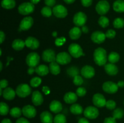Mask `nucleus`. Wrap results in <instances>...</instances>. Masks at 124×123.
I'll return each instance as SVG.
<instances>
[{
	"label": "nucleus",
	"instance_id": "obj_1",
	"mask_svg": "<svg viewBox=\"0 0 124 123\" xmlns=\"http://www.w3.org/2000/svg\"><path fill=\"white\" fill-rule=\"evenodd\" d=\"M93 59L96 65L99 66L105 65L108 60L106 50L101 47L96 48L93 53Z\"/></svg>",
	"mask_w": 124,
	"mask_h": 123
},
{
	"label": "nucleus",
	"instance_id": "obj_2",
	"mask_svg": "<svg viewBox=\"0 0 124 123\" xmlns=\"http://www.w3.org/2000/svg\"><path fill=\"white\" fill-rule=\"evenodd\" d=\"M18 12L22 15H29L35 10V5L30 2H25L21 4L18 8Z\"/></svg>",
	"mask_w": 124,
	"mask_h": 123
},
{
	"label": "nucleus",
	"instance_id": "obj_3",
	"mask_svg": "<svg viewBox=\"0 0 124 123\" xmlns=\"http://www.w3.org/2000/svg\"><path fill=\"white\" fill-rule=\"evenodd\" d=\"M16 94L19 97L25 98L31 92V89L27 84L22 83L19 84L16 89Z\"/></svg>",
	"mask_w": 124,
	"mask_h": 123
},
{
	"label": "nucleus",
	"instance_id": "obj_4",
	"mask_svg": "<svg viewBox=\"0 0 124 123\" xmlns=\"http://www.w3.org/2000/svg\"><path fill=\"white\" fill-rule=\"evenodd\" d=\"M26 63L29 67L36 68L38 66L40 62V57L38 53L32 52L27 55L25 59Z\"/></svg>",
	"mask_w": 124,
	"mask_h": 123
},
{
	"label": "nucleus",
	"instance_id": "obj_5",
	"mask_svg": "<svg viewBox=\"0 0 124 123\" xmlns=\"http://www.w3.org/2000/svg\"><path fill=\"white\" fill-rule=\"evenodd\" d=\"M95 8L98 14L104 16L108 12L110 8V4L107 0H101L97 3Z\"/></svg>",
	"mask_w": 124,
	"mask_h": 123
},
{
	"label": "nucleus",
	"instance_id": "obj_6",
	"mask_svg": "<svg viewBox=\"0 0 124 123\" xmlns=\"http://www.w3.org/2000/svg\"><path fill=\"white\" fill-rule=\"evenodd\" d=\"M69 52L71 57L74 58H79L82 55H84L83 49L78 43H71L69 47Z\"/></svg>",
	"mask_w": 124,
	"mask_h": 123
},
{
	"label": "nucleus",
	"instance_id": "obj_7",
	"mask_svg": "<svg viewBox=\"0 0 124 123\" xmlns=\"http://www.w3.org/2000/svg\"><path fill=\"white\" fill-rule=\"evenodd\" d=\"M99 115V110L94 106H88L84 110V115L87 119H94L98 118Z\"/></svg>",
	"mask_w": 124,
	"mask_h": 123
},
{
	"label": "nucleus",
	"instance_id": "obj_8",
	"mask_svg": "<svg viewBox=\"0 0 124 123\" xmlns=\"http://www.w3.org/2000/svg\"><path fill=\"white\" fill-rule=\"evenodd\" d=\"M87 16L84 12H77L74 15L73 23L76 27H83L87 22Z\"/></svg>",
	"mask_w": 124,
	"mask_h": 123
},
{
	"label": "nucleus",
	"instance_id": "obj_9",
	"mask_svg": "<svg viewBox=\"0 0 124 123\" xmlns=\"http://www.w3.org/2000/svg\"><path fill=\"white\" fill-rule=\"evenodd\" d=\"M71 55L67 52H61L56 55V62L59 65H67L71 62Z\"/></svg>",
	"mask_w": 124,
	"mask_h": 123
},
{
	"label": "nucleus",
	"instance_id": "obj_10",
	"mask_svg": "<svg viewBox=\"0 0 124 123\" xmlns=\"http://www.w3.org/2000/svg\"><path fill=\"white\" fill-rule=\"evenodd\" d=\"M53 13L56 18H64L67 16L68 10L62 5H56L53 8Z\"/></svg>",
	"mask_w": 124,
	"mask_h": 123
},
{
	"label": "nucleus",
	"instance_id": "obj_11",
	"mask_svg": "<svg viewBox=\"0 0 124 123\" xmlns=\"http://www.w3.org/2000/svg\"><path fill=\"white\" fill-rule=\"evenodd\" d=\"M118 86L116 83L111 81H108L105 82L102 85V89L104 92L108 94H115L118 90Z\"/></svg>",
	"mask_w": 124,
	"mask_h": 123
},
{
	"label": "nucleus",
	"instance_id": "obj_12",
	"mask_svg": "<svg viewBox=\"0 0 124 123\" xmlns=\"http://www.w3.org/2000/svg\"><path fill=\"white\" fill-rule=\"evenodd\" d=\"M92 101H93V104L97 107L101 108L106 105L107 100L105 96L102 94H99V93H97L93 95Z\"/></svg>",
	"mask_w": 124,
	"mask_h": 123
},
{
	"label": "nucleus",
	"instance_id": "obj_13",
	"mask_svg": "<svg viewBox=\"0 0 124 123\" xmlns=\"http://www.w3.org/2000/svg\"><path fill=\"white\" fill-rule=\"evenodd\" d=\"M56 55L55 52L52 49H47L43 51L42 54V59L44 62L47 63H51L56 61Z\"/></svg>",
	"mask_w": 124,
	"mask_h": 123
},
{
	"label": "nucleus",
	"instance_id": "obj_14",
	"mask_svg": "<svg viewBox=\"0 0 124 123\" xmlns=\"http://www.w3.org/2000/svg\"><path fill=\"white\" fill-rule=\"evenodd\" d=\"M23 115L27 118H35L36 115V110L34 106L31 105H26L22 109Z\"/></svg>",
	"mask_w": 124,
	"mask_h": 123
},
{
	"label": "nucleus",
	"instance_id": "obj_15",
	"mask_svg": "<svg viewBox=\"0 0 124 123\" xmlns=\"http://www.w3.org/2000/svg\"><path fill=\"white\" fill-rule=\"evenodd\" d=\"M106 39L105 33H104L102 31H95L91 35V39L94 43L97 44L102 43Z\"/></svg>",
	"mask_w": 124,
	"mask_h": 123
},
{
	"label": "nucleus",
	"instance_id": "obj_16",
	"mask_svg": "<svg viewBox=\"0 0 124 123\" xmlns=\"http://www.w3.org/2000/svg\"><path fill=\"white\" fill-rule=\"evenodd\" d=\"M34 23V20L31 16H27L23 18L19 24V28L21 30L27 31L29 30L33 26Z\"/></svg>",
	"mask_w": 124,
	"mask_h": 123
},
{
	"label": "nucleus",
	"instance_id": "obj_17",
	"mask_svg": "<svg viewBox=\"0 0 124 123\" xmlns=\"http://www.w3.org/2000/svg\"><path fill=\"white\" fill-rule=\"evenodd\" d=\"M81 74L82 77L85 78H93L95 75V70L94 68L90 65L83 66L81 70Z\"/></svg>",
	"mask_w": 124,
	"mask_h": 123
},
{
	"label": "nucleus",
	"instance_id": "obj_18",
	"mask_svg": "<svg viewBox=\"0 0 124 123\" xmlns=\"http://www.w3.org/2000/svg\"><path fill=\"white\" fill-rule=\"evenodd\" d=\"M25 46L31 49H36L39 47V42L35 37L29 36L25 41Z\"/></svg>",
	"mask_w": 124,
	"mask_h": 123
},
{
	"label": "nucleus",
	"instance_id": "obj_19",
	"mask_svg": "<svg viewBox=\"0 0 124 123\" xmlns=\"http://www.w3.org/2000/svg\"><path fill=\"white\" fill-rule=\"evenodd\" d=\"M31 101L35 106H41L44 102V98L42 94L38 90H35L32 93Z\"/></svg>",
	"mask_w": 124,
	"mask_h": 123
},
{
	"label": "nucleus",
	"instance_id": "obj_20",
	"mask_svg": "<svg viewBox=\"0 0 124 123\" xmlns=\"http://www.w3.org/2000/svg\"><path fill=\"white\" fill-rule=\"evenodd\" d=\"M49 108L51 112L58 114L60 113L62 110V104L60 101L58 100H53L50 104Z\"/></svg>",
	"mask_w": 124,
	"mask_h": 123
},
{
	"label": "nucleus",
	"instance_id": "obj_21",
	"mask_svg": "<svg viewBox=\"0 0 124 123\" xmlns=\"http://www.w3.org/2000/svg\"><path fill=\"white\" fill-rule=\"evenodd\" d=\"M16 91L12 88H6L3 90L2 95L3 98L8 101H11L15 98L16 96Z\"/></svg>",
	"mask_w": 124,
	"mask_h": 123
},
{
	"label": "nucleus",
	"instance_id": "obj_22",
	"mask_svg": "<svg viewBox=\"0 0 124 123\" xmlns=\"http://www.w3.org/2000/svg\"><path fill=\"white\" fill-rule=\"evenodd\" d=\"M104 69L107 74L110 75H116L119 72L118 68L113 63H107L104 65Z\"/></svg>",
	"mask_w": 124,
	"mask_h": 123
},
{
	"label": "nucleus",
	"instance_id": "obj_23",
	"mask_svg": "<svg viewBox=\"0 0 124 123\" xmlns=\"http://www.w3.org/2000/svg\"><path fill=\"white\" fill-rule=\"evenodd\" d=\"M40 119L42 123H53V115L48 111H44L40 115Z\"/></svg>",
	"mask_w": 124,
	"mask_h": 123
},
{
	"label": "nucleus",
	"instance_id": "obj_24",
	"mask_svg": "<svg viewBox=\"0 0 124 123\" xmlns=\"http://www.w3.org/2000/svg\"><path fill=\"white\" fill-rule=\"evenodd\" d=\"M78 95L72 92H67L64 96V100L67 104H74L78 100Z\"/></svg>",
	"mask_w": 124,
	"mask_h": 123
},
{
	"label": "nucleus",
	"instance_id": "obj_25",
	"mask_svg": "<svg viewBox=\"0 0 124 123\" xmlns=\"http://www.w3.org/2000/svg\"><path fill=\"white\" fill-rule=\"evenodd\" d=\"M82 33V30L79 27H75L69 31V36L71 39L77 40L81 37Z\"/></svg>",
	"mask_w": 124,
	"mask_h": 123
},
{
	"label": "nucleus",
	"instance_id": "obj_26",
	"mask_svg": "<svg viewBox=\"0 0 124 123\" xmlns=\"http://www.w3.org/2000/svg\"><path fill=\"white\" fill-rule=\"evenodd\" d=\"M49 72V68L46 65H40L35 68V72L39 76L47 75Z\"/></svg>",
	"mask_w": 124,
	"mask_h": 123
},
{
	"label": "nucleus",
	"instance_id": "obj_27",
	"mask_svg": "<svg viewBox=\"0 0 124 123\" xmlns=\"http://www.w3.org/2000/svg\"><path fill=\"white\" fill-rule=\"evenodd\" d=\"M25 46V41L20 39H16L13 41L12 44V47L13 49L16 51H20L23 49Z\"/></svg>",
	"mask_w": 124,
	"mask_h": 123
},
{
	"label": "nucleus",
	"instance_id": "obj_28",
	"mask_svg": "<svg viewBox=\"0 0 124 123\" xmlns=\"http://www.w3.org/2000/svg\"><path fill=\"white\" fill-rule=\"evenodd\" d=\"M113 10L117 13L124 12V0H116L113 5Z\"/></svg>",
	"mask_w": 124,
	"mask_h": 123
},
{
	"label": "nucleus",
	"instance_id": "obj_29",
	"mask_svg": "<svg viewBox=\"0 0 124 123\" xmlns=\"http://www.w3.org/2000/svg\"><path fill=\"white\" fill-rule=\"evenodd\" d=\"M49 70L50 72L53 75H56L59 74L61 72V68L59 66V64L57 63L56 61L50 63L49 66Z\"/></svg>",
	"mask_w": 124,
	"mask_h": 123
},
{
	"label": "nucleus",
	"instance_id": "obj_30",
	"mask_svg": "<svg viewBox=\"0 0 124 123\" xmlns=\"http://www.w3.org/2000/svg\"><path fill=\"white\" fill-rule=\"evenodd\" d=\"M70 110L71 113L75 115H78L84 113L83 107L79 104H73L70 106Z\"/></svg>",
	"mask_w": 124,
	"mask_h": 123
},
{
	"label": "nucleus",
	"instance_id": "obj_31",
	"mask_svg": "<svg viewBox=\"0 0 124 123\" xmlns=\"http://www.w3.org/2000/svg\"><path fill=\"white\" fill-rule=\"evenodd\" d=\"M1 6L5 9H13L16 6V1L15 0H2Z\"/></svg>",
	"mask_w": 124,
	"mask_h": 123
},
{
	"label": "nucleus",
	"instance_id": "obj_32",
	"mask_svg": "<svg viewBox=\"0 0 124 123\" xmlns=\"http://www.w3.org/2000/svg\"><path fill=\"white\" fill-rule=\"evenodd\" d=\"M120 59V55L117 53L115 51H113L110 53V54L108 56V60L111 63H116L118 62Z\"/></svg>",
	"mask_w": 124,
	"mask_h": 123
},
{
	"label": "nucleus",
	"instance_id": "obj_33",
	"mask_svg": "<svg viewBox=\"0 0 124 123\" xmlns=\"http://www.w3.org/2000/svg\"><path fill=\"white\" fill-rule=\"evenodd\" d=\"M22 114H23V111H22V109H21L19 107H13V108L11 109L10 110V115L11 116H12L13 118H20V116H21Z\"/></svg>",
	"mask_w": 124,
	"mask_h": 123
},
{
	"label": "nucleus",
	"instance_id": "obj_34",
	"mask_svg": "<svg viewBox=\"0 0 124 123\" xmlns=\"http://www.w3.org/2000/svg\"><path fill=\"white\" fill-rule=\"evenodd\" d=\"M10 109L8 105L4 102H0V114L2 116H6L10 113Z\"/></svg>",
	"mask_w": 124,
	"mask_h": 123
},
{
	"label": "nucleus",
	"instance_id": "obj_35",
	"mask_svg": "<svg viewBox=\"0 0 124 123\" xmlns=\"http://www.w3.org/2000/svg\"><path fill=\"white\" fill-rule=\"evenodd\" d=\"M113 117L116 119H120L124 116V111L121 108H116L113 112Z\"/></svg>",
	"mask_w": 124,
	"mask_h": 123
},
{
	"label": "nucleus",
	"instance_id": "obj_36",
	"mask_svg": "<svg viewBox=\"0 0 124 123\" xmlns=\"http://www.w3.org/2000/svg\"><path fill=\"white\" fill-rule=\"evenodd\" d=\"M41 13L44 17L49 18L53 14V9H52L51 7L46 6V7H42L41 10Z\"/></svg>",
	"mask_w": 124,
	"mask_h": 123
},
{
	"label": "nucleus",
	"instance_id": "obj_37",
	"mask_svg": "<svg viewBox=\"0 0 124 123\" xmlns=\"http://www.w3.org/2000/svg\"><path fill=\"white\" fill-rule=\"evenodd\" d=\"M98 24L100 25L101 27L102 28H106L110 24V20H109L108 18L104 16H101L100 18H99L98 20Z\"/></svg>",
	"mask_w": 124,
	"mask_h": 123
},
{
	"label": "nucleus",
	"instance_id": "obj_38",
	"mask_svg": "<svg viewBox=\"0 0 124 123\" xmlns=\"http://www.w3.org/2000/svg\"><path fill=\"white\" fill-rule=\"evenodd\" d=\"M53 123H67L66 116L64 114L58 113L54 117Z\"/></svg>",
	"mask_w": 124,
	"mask_h": 123
},
{
	"label": "nucleus",
	"instance_id": "obj_39",
	"mask_svg": "<svg viewBox=\"0 0 124 123\" xmlns=\"http://www.w3.org/2000/svg\"><path fill=\"white\" fill-rule=\"evenodd\" d=\"M114 27L117 29L122 28L124 27V19L122 18H117L113 21Z\"/></svg>",
	"mask_w": 124,
	"mask_h": 123
},
{
	"label": "nucleus",
	"instance_id": "obj_40",
	"mask_svg": "<svg viewBox=\"0 0 124 123\" xmlns=\"http://www.w3.org/2000/svg\"><path fill=\"white\" fill-rule=\"evenodd\" d=\"M67 74L70 77H75L79 74V71L76 66H71L67 69Z\"/></svg>",
	"mask_w": 124,
	"mask_h": 123
},
{
	"label": "nucleus",
	"instance_id": "obj_41",
	"mask_svg": "<svg viewBox=\"0 0 124 123\" xmlns=\"http://www.w3.org/2000/svg\"><path fill=\"white\" fill-rule=\"evenodd\" d=\"M41 82H42V80L41 78L38 77H35L31 79L30 82V84L31 86L33 87V88H37L41 84Z\"/></svg>",
	"mask_w": 124,
	"mask_h": 123
},
{
	"label": "nucleus",
	"instance_id": "obj_42",
	"mask_svg": "<svg viewBox=\"0 0 124 123\" xmlns=\"http://www.w3.org/2000/svg\"><path fill=\"white\" fill-rule=\"evenodd\" d=\"M105 107H106L107 109L110 110H115L116 107V102L114 100H109L107 101Z\"/></svg>",
	"mask_w": 124,
	"mask_h": 123
},
{
	"label": "nucleus",
	"instance_id": "obj_43",
	"mask_svg": "<svg viewBox=\"0 0 124 123\" xmlns=\"http://www.w3.org/2000/svg\"><path fill=\"white\" fill-rule=\"evenodd\" d=\"M74 84L76 86H81L82 85V83H84V80L81 76L78 75L75 76L73 77V80Z\"/></svg>",
	"mask_w": 124,
	"mask_h": 123
},
{
	"label": "nucleus",
	"instance_id": "obj_44",
	"mask_svg": "<svg viewBox=\"0 0 124 123\" xmlns=\"http://www.w3.org/2000/svg\"><path fill=\"white\" fill-rule=\"evenodd\" d=\"M76 94H77V95L78 96L82 97V96H84L86 95V94H87V90L84 87H79L76 89Z\"/></svg>",
	"mask_w": 124,
	"mask_h": 123
},
{
	"label": "nucleus",
	"instance_id": "obj_45",
	"mask_svg": "<svg viewBox=\"0 0 124 123\" xmlns=\"http://www.w3.org/2000/svg\"><path fill=\"white\" fill-rule=\"evenodd\" d=\"M116 35V31L113 29H109L105 33V36L108 39H113L115 38Z\"/></svg>",
	"mask_w": 124,
	"mask_h": 123
},
{
	"label": "nucleus",
	"instance_id": "obj_46",
	"mask_svg": "<svg viewBox=\"0 0 124 123\" xmlns=\"http://www.w3.org/2000/svg\"><path fill=\"white\" fill-rule=\"evenodd\" d=\"M66 41V39L64 37H61L59 38H57L55 41V45L56 46H62V45L64 44V43Z\"/></svg>",
	"mask_w": 124,
	"mask_h": 123
},
{
	"label": "nucleus",
	"instance_id": "obj_47",
	"mask_svg": "<svg viewBox=\"0 0 124 123\" xmlns=\"http://www.w3.org/2000/svg\"><path fill=\"white\" fill-rule=\"evenodd\" d=\"M81 4L85 7H88L92 6L93 0H81Z\"/></svg>",
	"mask_w": 124,
	"mask_h": 123
},
{
	"label": "nucleus",
	"instance_id": "obj_48",
	"mask_svg": "<svg viewBox=\"0 0 124 123\" xmlns=\"http://www.w3.org/2000/svg\"><path fill=\"white\" fill-rule=\"evenodd\" d=\"M45 4L50 7H54L56 4V0H44Z\"/></svg>",
	"mask_w": 124,
	"mask_h": 123
},
{
	"label": "nucleus",
	"instance_id": "obj_49",
	"mask_svg": "<svg viewBox=\"0 0 124 123\" xmlns=\"http://www.w3.org/2000/svg\"><path fill=\"white\" fill-rule=\"evenodd\" d=\"M8 84V82L7 80L2 79L0 82V88L1 89H6Z\"/></svg>",
	"mask_w": 124,
	"mask_h": 123
},
{
	"label": "nucleus",
	"instance_id": "obj_50",
	"mask_svg": "<svg viewBox=\"0 0 124 123\" xmlns=\"http://www.w3.org/2000/svg\"><path fill=\"white\" fill-rule=\"evenodd\" d=\"M104 123H116V119L114 118L113 117H107L105 118L104 121Z\"/></svg>",
	"mask_w": 124,
	"mask_h": 123
},
{
	"label": "nucleus",
	"instance_id": "obj_51",
	"mask_svg": "<svg viewBox=\"0 0 124 123\" xmlns=\"http://www.w3.org/2000/svg\"><path fill=\"white\" fill-rule=\"evenodd\" d=\"M15 123H30V122L25 118H19L16 121Z\"/></svg>",
	"mask_w": 124,
	"mask_h": 123
},
{
	"label": "nucleus",
	"instance_id": "obj_52",
	"mask_svg": "<svg viewBox=\"0 0 124 123\" xmlns=\"http://www.w3.org/2000/svg\"><path fill=\"white\" fill-rule=\"evenodd\" d=\"M6 39V35H5V33L2 31H0V43H2V42H4V41Z\"/></svg>",
	"mask_w": 124,
	"mask_h": 123
},
{
	"label": "nucleus",
	"instance_id": "obj_53",
	"mask_svg": "<svg viewBox=\"0 0 124 123\" xmlns=\"http://www.w3.org/2000/svg\"><path fill=\"white\" fill-rule=\"evenodd\" d=\"M42 92H43L45 95H48L50 93V88L48 86H45L42 88Z\"/></svg>",
	"mask_w": 124,
	"mask_h": 123
},
{
	"label": "nucleus",
	"instance_id": "obj_54",
	"mask_svg": "<svg viewBox=\"0 0 124 123\" xmlns=\"http://www.w3.org/2000/svg\"><path fill=\"white\" fill-rule=\"evenodd\" d=\"M78 123H90L89 121L86 118H81L79 119Z\"/></svg>",
	"mask_w": 124,
	"mask_h": 123
},
{
	"label": "nucleus",
	"instance_id": "obj_55",
	"mask_svg": "<svg viewBox=\"0 0 124 123\" xmlns=\"http://www.w3.org/2000/svg\"><path fill=\"white\" fill-rule=\"evenodd\" d=\"M35 72V68L33 67H29L27 70V72L29 75H32Z\"/></svg>",
	"mask_w": 124,
	"mask_h": 123
},
{
	"label": "nucleus",
	"instance_id": "obj_56",
	"mask_svg": "<svg viewBox=\"0 0 124 123\" xmlns=\"http://www.w3.org/2000/svg\"><path fill=\"white\" fill-rule=\"evenodd\" d=\"M81 30H82V33H85V34L87 33H88V31H89L88 27L85 26V25H84L83 27H82V28H81Z\"/></svg>",
	"mask_w": 124,
	"mask_h": 123
},
{
	"label": "nucleus",
	"instance_id": "obj_57",
	"mask_svg": "<svg viewBox=\"0 0 124 123\" xmlns=\"http://www.w3.org/2000/svg\"><path fill=\"white\" fill-rule=\"evenodd\" d=\"M1 123H12V121L10 119H8V118H4V119H3L1 121Z\"/></svg>",
	"mask_w": 124,
	"mask_h": 123
},
{
	"label": "nucleus",
	"instance_id": "obj_58",
	"mask_svg": "<svg viewBox=\"0 0 124 123\" xmlns=\"http://www.w3.org/2000/svg\"><path fill=\"white\" fill-rule=\"evenodd\" d=\"M117 86H118L119 88H124V82L122 80L119 81L117 83Z\"/></svg>",
	"mask_w": 124,
	"mask_h": 123
},
{
	"label": "nucleus",
	"instance_id": "obj_59",
	"mask_svg": "<svg viewBox=\"0 0 124 123\" xmlns=\"http://www.w3.org/2000/svg\"><path fill=\"white\" fill-rule=\"evenodd\" d=\"M64 2H65L67 4H73V2H75V1L76 0H63Z\"/></svg>",
	"mask_w": 124,
	"mask_h": 123
},
{
	"label": "nucleus",
	"instance_id": "obj_60",
	"mask_svg": "<svg viewBox=\"0 0 124 123\" xmlns=\"http://www.w3.org/2000/svg\"><path fill=\"white\" fill-rule=\"evenodd\" d=\"M40 1H41V0H30V2H31L32 4H33L34 5L37 4L38 3H39V2H40Z\"/></svg>",
	"mask_w": 124,
	"mask_h": 123
},
{
	"label": "nucleus",
	"instance_id": "obj_61",
	"mask_svg": "<svg viewBox=\"0 0 124 123\" xmlns=\"http://www.w3.org/2000/svg\"><path fill=\"white\" fill-rule=\"evenodd\" d=\"M52 36H53V37H56L57 36V32L56 31H54V32H53V33H52Z\"/></svg>",
	"mask_w": 124,
	"mask_h": 123
},
{
	"label": "nucleus",
	"instance_id": "obj_62",
	"mask_svg": "<svg viewBox=\"0 0 124 123\" xmlns=\"http://www.w3.org/2000/svg\"><path fill=\"white\" fill-rule=\"evenodd\" d=\"M2 62H0V71H2Z\"/></svg>",
	"mask_w": 124,
	"mask_h": 123
},
{
	"label": "nucleus",
	"instance_id": "obj_63",
	"mask_svg": "<svg viewBox=\"0 0 124 123\" xmlns=\"http://www.w3.org/2000/svg\"><path fill=\"white\" fill-rule=\"evenodd\" d=\"M0 55H2V50H1V49H0Z\"/></svg>",
	"mask_w": 124,
	"mask_h": 123
},
{
	"label": "nucleus",
	"instance_id": "obj_64",
	"mask_svg": "<svg viewBox=\"0 0 124 123\" xmlns=\"http://www.w3.org/2000/svg\"></svg>",
	"mask_w": 124,
	"mask_h": 123
}]
</instances>
